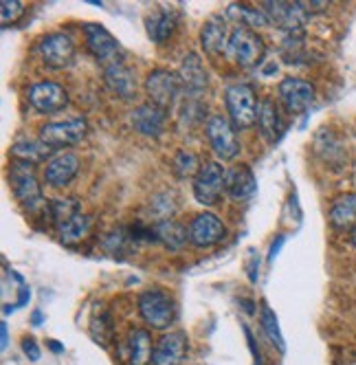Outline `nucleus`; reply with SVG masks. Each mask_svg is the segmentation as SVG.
<instances>
[{
	"label": "nucleus",
	"instance_id": "1",
	"mask_svg": "<svg viewBox=\"0 0 356 365\" xmlns=\"http://www.w3.org/2000/svg\"><path fill=\"white\" fill-rule=\"evenodd\" d=\"M224 101H226V110H229V117H231L234 125L244 130V128H251L258 119V99H256V93L248 84H234L226 88V95H224Z\"/></svg>",
	"mask_w": 356,
	"mask_h": 365
},
{
	"label": "nucleus",
	"instance_id": "2",
	"mask_svg": "<svg viewBox=\"0 0 356 365\" xmlns=\"http://www.w3.org/2000/svg\"><path fill=\"white\" fill-rule=\"evenodd\" d=\"M185 84L181 80V75L176 73H169V71H152L145 80V93L150 97V103H155V106L167 110L172 108L176 99L181 97Z\"/></svg>",
	"mask_w": 356,
	"mask_h": 365
},
{
	"label": "nucleus",
	"instance_id": "3",
	"mask_svg": "<svg viewBox=\"0 0 356 365\" xmlns=\"http://www.w3.org/2000/svg\"><path fill=\"white\" fill-rule=\"evenodd\" d=\"M264 42L258 34H253L248 27H236L229 38L226 53L231 56V60L244 68L256 66L264 58Z\"/></svg>",
	"mask_w": 356,
	"mask_h": 365
},
{
	"label": "nucleus",
	"instance_id": "4",
	"mask_svg": "<svg viewBox=\"0 0 356 365\" xmlns=\"http://www.w3.org/2000/svg\"><path fill=\"white\" fill-rule=\"evenodd\" d=\"M139 312L147 326H152L155 330H165L174 322V302L161 289H152L141 293Z\"/></svg>",
	"mask_w": 356,
	"mask_h": 365
},
{
	"label": "nucleus",
	"instance_id": "5",
	"mask_svg": "<svg viewBox=\"0 0 356 365\" xmlns=\"http://www.w3.org/2000/svg\"><path fill=\"white\" fill-rule=\"evenodd\" d=\"M86 119H66V121H53V123H46L40 130V141L51 148V150H60L66 145H73L84 139L86 135Z\"/></svg>",
	"mask_w": 356,
	"mask_h": 365
},
{
	"label": "nucleus",
	"instance_id": "6",
	"mask_svg": "<svg viewBox=\"0 0 356 365\" xmlns=\"http://www.w3.org/2000/svg\"><path fill=\"white\" fill-rule=\"evenodd\" d=\"M205 130H207V139L211 143V150L216 152L218 159H222V161L236 159L238 152H240V143L236 139L234 125L229 123L226 117L211 115L205 123Z\"/></svg>",
	"mask_w": 356,
	"mask_h": 365
},
{
	"label": "nucleus",
	"instance_id": "7",
	"mask_svg": "<svg viewBox=\"0 0 356 365\" xmlns=\"http://www.w3.org/2000/svg\"><path fill=\"white\" fill-rule=\"evenodd\" d=\"M11 187H14L16 198L20 200V205L27 212H36L38 207L42 205V190H40L38 180H36L31 163H24V161L14 163V168H11Z\"/></svg>",
	"mask_w": 356,
	"mask_h": 365
},
{
	"label": "nucleus",
	"instance_id": "8",
	"mask_svg": "<svg viewBox=\"0 0 356 365\" xmlns=\"http://www.w3.org/2000/svg\"><path fill=\"white\" fill-rule=\"evenodd\" d=\"M224 190V170L216 161H205L194 176V196L202 205H216Z\"/></svg>",
	"mask_w": 356,
	"mask_h": 365
},
{
	"label": "nucleus",
	"instance_id": "9",
	"mask_svg": "<svg viewBox=\"0 0 356 365\" xmlns=\"http://www.w3.org/2000/svg\"><path fill=\"white\" fill-rule=\"evenodd\" d=\"M84 34H86V44L90 48V53L97 58V62L108 66V64L121 60L119 58V42L112 38V34L108 29H104L101 24L88 22V24H84Z\"/></svg>",
	"mask_w": 356,
	"mask_h": 365
},
{
	"label": "nucleus",
	"instance_id": "10",
	"mask_svg": "<svg viewBox=\"0 0 356 365\" xmlns=\"http://www.w3.org/2000/svg\"><path fill=\"white\" fill-rule=\"evenodd\" d=\"M40 58L51 68H66L75 58V44L64 34H51L40 40Z\"/></svg>",
	"mask_w": 356,
	"mask_h": 365
},
{
	"label": "nucleus",
	"instance_id": "11",
	"mask_svg": "<svg viewBox=\"0 0 356 365\" xmlns=\"http://www.w3.org/2000/svg\"><path fill=\"white\" fill-rule=\"evenodd\" d=\"M264 5V14L268 16L271 22L279 24L286 34H297L301 29L303 20H306V9L301 3H284V0H268Z\"/></svg>",
	"mask_w": 356,
	"mask_h": 365
},
{
	"label": "nucleus",
	"instance_id": "12",
	"mask_svg": "<svg viewBox=\"0 0 356 365\" xmlns=\"http://www.w3.org/2000/svg\"><path fill=\"white\" fill-rule=\"evenodd\" d=\"M29 101L38 113L51 115V113H58L66 106L68 95L64 91V86H60L56 82H38L29 88Z\"/></svg>",
	"mask_w": 356,
	"mask_h": 365
},
{
	"label": "nucleus",
	"instance_id": "13",
	"mask_svg": "<svg viewBox=\"0 0 356 365\" xmlns=\"http://www.w3.org/2000/svg\"><path fill=\"white\" fill-rule=\"evenodd\" d=\"M279 99H282L288 113L299 115L313 103L315 86L310 82L297 80V77H286V80L279 84Z\"/></svg>",
	"mask_w": 356,
	"mask_h": 365
},
{
	"label": "nucleus",
	"instance_id": "14",
	"mask_svg": "<svg viewBox=\"0 0 356 365\" xmlns=\"http://www.w3.org/2000/svg\"><path fill=\"white\" fill-rule=\"evenodd\" d=\"M80 170V156L75 152H62L48 159V165L44 170V180L51 187H64L75 178Z\"/></svg>",
	"mask_w": 356,
	"mask_h": 365
},
{
	"label": "nucleus",
	"instance_id": "15",
	"mask_svg": "<svg viewBox=\"0 0 356 365\" xmlns=\"http://www.w3.org/2000/svg\"><path fill=\"white\" fill-rule=\"evenodd\" d=\"M224 233H226V227L222 225V220L207 212L198 214L189 225V240L196 247H211L224 238Z\"/></svg>",
	"mask_w": 356,
	"mask_h": 365
},
{
	"label": "nucleus",
	"instance_id": "16",
	"mask_svg": "<svg viewBox=\"0 0 356 365\" xmlns=\"http://www.w3.org/2000/svg\"><path fill=\"white\" fill-rule=\"evenodd\" d=\"M256 190V176L246 165H234L224 172V194L231 200H248Z\"/></svg>",
	"mask_w": 356,
	"mask_h": 365
},
{
	"label": "nucleus",
	"instance_id": "17",
	"mask_svg": "<svg viewBox=\"0 0 356 365\" xmlns=\"http://www.w3.org/2000/svg\"><path fill=\"white\" fill-rule=\"evenodd\" d=\"M104 80H106L108 88L115 95H119L121 99H132L137 93V77H135L132 68L121 60L104 66Z\"/></svg>",
	"mask_w": 356,
	"mask_h": 365
},
{
	"label": "nucleus",
	"instance_id": "18",
	"mask_svg": "<svg viewBox=\"0 0 356 365\" xmlns=\"http://www.w3.org/2000/svg\"><path fill=\"white\" fill-rule=\"evenodd\" d=\"M187 356V339L181 332L165 334L152 352V365H181Z\"/></svg>",
	"mask_w": 356,
	"mask_h": 365
},
{
	"label": "nucleus",
	"instance_id": "19",
	"mask_svg": "<svg viewBox=\"0 0 356 365\" xmlns=\"http://www.w3.org/2000/svg\"><path fill=\"white\" fill-rule=\"evenodd\" d=\"M165 119H167V113L155 103H143L139 106L135 113H132V125L137 133L145 135V137H159L163 135L165 130Z\"/></svg>",
	"mask_w": 356,
	"mask_h": 365
},
{
	"label": "nucleus",
	"instance_id": "20",
	"mask_svg": "<svg viewBox=\"0 0 356 365\" xmlns=\"http://www.w3.org/2000/svg\"><path fill=\"white\" fill-rule=\"evenodd\" d=\"M258 128H260V133L262 137L268 141V143H275L279 137H282V117H279L277 113V106H275V101L273 99H262L260 101V106H258Z\"/></svg>",
	"mask_w": 356,
	"mask_h": 365
},
{
	"label": "nucleus",
	"instance_id": "21",
	"mask_svg": "<svg viewBox=\"0 0 356 365\" xmlns=\"http://www.w3.org/2000/svg\"><path fill=\"white\" fill-rule=\"evenodd\" d=\"M181 80L185 84V91H189L192 97H198L207 88V73L196 53L185 56L183 64H181Z\"/></svg>",
	"mask_w": 356,
	"mask_h": 365
},
{
	"label": "nucleus",
	"instance_id": "22",
	"mask_svg": "<svg viewBox=\"0 0 356 365\" xmlns=\"http://www.w3.org/2000/svg\"><path fill=\"white\" fill-rule=\"evenodd\" d=\"M229 38H231V34L226 31V24L220 20H209L205 27H202V34H200L202 48H205L209 56H220L222 51H226Z\"/></svg>",
	"mask_w": 356,
	"mask_h": 365
},
{
	"label": "nucleus",
	"instance_id": "23",
	"mask_svg": "<svg viewBox=\"0 0 356 365\" xmlns=\"http://www.w3.org/2000/svg\"><path fill=\"white\" fill-rule=\"evenodd\" d=\"M330 222L339 231L356 227V194H343L333 202V207H330Z\"/></svg>",
	"mask_w": 356,
	"mask_h": 365
},
{
	"label": "nucleus",
	"instance_id": "24",
	"mask_svg": "<svg viewBox=\"0 0 356 365\" xmlns=\"http://www.w3.org/2000/svg\"><path fill=\"white\" fill-rule=\"evenodd\" d=\"M155 233L165 247H169L174 251L181 249L189 238V229H185L181 222H176V220H161L155 227Z\"/></svg>",
	"mask_w": 356,
	"mask_h": 365
},
{
	"label": "nucleus",
	"instance_id": "25",
	"mask_svg": "<svg viewBox=\"0 0 356 365\" xmlns=\"http://www.w3.org/2000/svg\"><path fill=\"white\" fill-rule=\"evenodd\" d=\"M174 27H176V18L169 11H165V9H159L152 16H147V22H145L147 36L155 42H159V44L165 42L172 36Z\"/></svg>",
	"mask_w": 356,
	"mask_h": 365
},
{
	"label": "nucleus",
	"instance_id": "26",
	"mask_svg": "<svg viewBox=\"0 0 356 365\" xmlns=\"http://www.w3.org/2000/svg\"><path fill=\"white\" fill-rule=\"evenodd\" d=\"M56 229H58V236H60V240L64 245H75L88 233V218L84 214H78V216L68 218L66 222H62Z\"/></svg>",
	"mask_w": 356,
	"mask_h": 365
},
{
	"label": "nucleus",
	"instance_id": "27",
	"mask_svg": "<svg viewBox=\"0 0 356 365\" xmlns=\"http://www.w3.org/2000/svg\"><path fill=\"white\" fill-rule=\"evenodd\" d=\"M152 344L147 330H132L130 332V365H145L152 361Z\"/></svg>",
	"mask_w": 356,
	"mask_h": 365
},
{
	"label": "nucleus",
	"instance_id": "28",
	"mask_svg": "<svg viewBox=\"0 0 356 365\" xmlns=\"http://www.w3.org/2000/svg\"><path fill=\"white\" fill-rule=\"evenodd\" d=\"M11 154L16 156V159L24 161V163H36L40 159H44V156L51 154V148H46L42 141H18L11 150Z\"/></svg>",
	"mask_w": 356,
	"mask_h": 365
},
{
	"label": "nucleus",
	"instance_id": "29",
	"mask_svg": "<svg viewBox=\"0 0 356 365\" xmlns=\"http://www.w3.org/2000/svg\"><path fill=\"white\" fill-rule=\"evenodd\" d=\"M48 210H51V218H53L56 227H60L68 218L82 214V205H80V200H75V198H58V200H53L48 205Z\"/></svg>",
	"mask_w": 356,
	"mask_h": 365
},
{
	"label": "nucleus",
	"instance_id": "30",
	"mask_svg": "<svg viewBox=\"0 0 356 365\" xmlns=\"http://www.w3.org/2000/svg\"><path fill=\"white\" fill-rule=\"evenodd\" d=\"M226 14L236 18L238 22L242 24H248V27H264L268 22V16L264 11H258V9H251V7H244V5H231L226 9ZM240 24V27H242Z\"/></svg>",
	"mask_w": 356,
	"mask_h": 365
},
{
	"label": "nucleus",
	"instance_id": "31",
	"mask_svg": "<svg viewBox=\"0 0 356 365\" xmlns=\"http://www.w3.org/2000/svg\"><path fill=\"white\" fill-rule=\"evenodd\" d=\"M262 328L264 332L268 334L271 341L284 352V339H282V332H279V326H277V317L275 312L268 308V304H262Z\"/></svg>",
	"mask_w": 356,
	"mask_h": 365
},
{
	"label": "nucleus",
	"instance_id": "32",
	"mask_svg": "<svg viewBox=\"0 0 356 365\" xmlns=\"http://www.w3.org/2000/svg\"><path fill=\"white\" fill-rule=\"evenodd\" d=\"M198 170H200V165H198L196 154H192V152H178L174 156V172H176V176L185 178V176L198 174Z\"/></svg>",
	"mask_w": 356,
	"mask_h": 365
},
{
	"label": "nucleus",
	"instance_id": "33",
	"mask_svg": "<svg viewBox=\"0 0 356 365\" xmlns=\"http://www.w3.org/2000/svg\"><path fill=\"white\" fill-rule=\"evenodd\" d=\"M24 11V3L22 0H3L0 3V20H3V24H11L16 22Z\"/></svg>",
	"mask_w": 356,
	"mask_h": 365
},
{
	"label": "nucleus",
	"instance_id": "34",
	"mask_svg": "<svg viewBox=\"0 0 356 365\" xmlns=\"http://www.w3.org/2000/svg\"><path fill=\"white\" fill-rule=\"evenodd\" d=\"M104 328H106V330H112V324H110V317H108V315H106L104 319H95L93 326H90V332H93V336H95V341H97V344L108 346L110 339L104 334Z\"/></svg>",
	"mask_w": 356,
	"mask_h": 365
},
{
	"label": "nucleus",
	"instance_id": "35",
	"mask_svg": "<svg viewBox=\"0 0 356 365\" xmlns=\"http://www.w3.org/2000/svg\"><path fill=\"white\" fill-rule=\"evenodd\" d=\"M22 350H24V354H27L31 361H38L40 359V348H38V344L33 341V339H24V341H22Z\"/></svg>",
	"mask_w": 356,
	"mask_h": 365
},
{
	"label": "nucleus",
	"instance_id": "36",
	"mask_svg": "<svg viewBox=\"0 0 356 365\" xmlns=\"http://www.w3.org/2000/svg\"><path fill=\"white\" fill-rule=\"evenodd\" d=\"M0 330H3V350H5L7 344H9V334H7V324H5V322L0 324Z\"/></svg>",
	"mask_w": 356,
	"mask_h": 365
},
{
	"label": "nucleus",
	"instance_id": "37",
	"mask_svg": "<svg viewBox=\"0 0 356 365\" xmlns=\"http://www.w3.org/2000/svg\"><path fill=\"white\" fill-rule=\"evenodd\" d=\"M282 242H284V238H282V236H279V238H277V242H275V245H273V249H271V255H268L271 259H273V257L277 255V249H279V247H282Z\"/></svg>",
	"mask_w": 356,
	"mask_h": 365
},
{
	"label": "nucleus",
	"instance_id": "38",
	"mask_svg": "<svg viewBox=\"0 0 356 365\" xmlns=\"http://www.w3.org/2000/svg\"><path fill=\"white\" fill-rule=\"evenodd\" d=\"M33 324L40 326V312H33Z\"/></svg>",
	"mask_w": 356,
	"mask_h": 365
},
{
	"label": "nucleus",
	"instance_id": "39",
	"mask_svg": "<svg viewBox=\"0 0 356 365\" xmlns=\"http://www.w3.org/2000/svg\"><path fill=\"white\" fill-rule=\"evenodd\" d=\"M352 245H354V247H356V227H354V229H352Z\"/></svg>",
	"mask_w": 356,
	"mask_h": 365
}]
</instances>
